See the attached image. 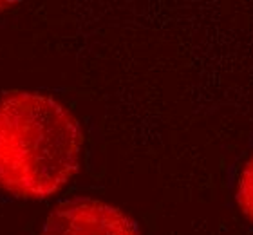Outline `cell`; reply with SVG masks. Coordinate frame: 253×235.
Instances as JSON below:
<instances>
[{"instance_id": "1", "label": "cell", "mask_w": 253, "mask_h": 235, "mask_svg": "<svg viewBox=\"0 0 253 235\" xmlns=\"http://www.w3.org/2000/svg\"><path fill=\"white\" fill-rule=\"evenodd\" d=\"M78 120L47 94L16 93L0 99V188L20 199L60 192L80 168Z\"/></svg>"}, {"instance_id": "2", "label": "cell", "mask_w": 253, "mask_h": 235, "mask_svg": "<svg viewBox=\"0 0 253 235\" xmlns=\"http://www.w3.org/2000/svg\"><path fill=\"white\" fill-rule=\"evenodd\" d=\"M42 235H139V228L116 206L96 199H73L51 212Z\"/></svg>"}, {"instance_id": "3", "label": "cell", "mask_w": 253, "mask_h": 235, "mask_svg": "<svg viewBox=\"0 0 253 235\" xmlns=\"http://www.w3.org/2000/svg\"><path fill=\"white\" fill-rule=\"evenodd\" d=\"M237 204L243 214L253 221V157L244 165L237 185Z\"/></svg>"}]
</instances>
